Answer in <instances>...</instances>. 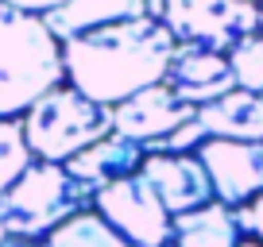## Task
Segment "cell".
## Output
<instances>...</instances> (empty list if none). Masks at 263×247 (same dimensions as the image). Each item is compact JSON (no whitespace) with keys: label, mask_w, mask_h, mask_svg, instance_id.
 <instances>
[{"label":"cell","mask_w":263,"mask_h":247,"mask_svg":"<svg viewBox=\"0 0 263 247\" xmlns=\"http://www.w3.org/2000/svg\"><path fill=\"white\" fill-rule=\"evenodd\" d=\"M174 47L178 43L166 24L151 16L78 35L62 43L66 85L105 108H116L151 85H163Z\"/></svg>","instance_id":"cell-1"},{"label":"cell","mask_w":263,"mask_h":247,"mask_svg":"<svg viewBox=\"0 0 263 247\" xmlns=\"http://www.w3.org/2000/svg\"><path fill=\"white\" fill-rule=\"evenodd\" d=\"M66 85L62 43L43 16L0 0V120H24L27 108Z\"/></svg>","instance_id":"cell-2"},{"label":"cell","mask_w":263,"mask_h":247,"mask_svg":"<svg viewBox=\"0 0 263 247\" xmlns=\"http://www.w3.org/2000/svg\"><path fill=\"white\" fill-rule=\"evenodd\" d=\"M112 132H116L112 108L82 97L74 85L50 89L24 116V135L35 162H54V166H66L74 155L108 139Z\"/></svg>","instance_id":"cell-3"},{"label":"cell","mask_w":263,"mask_h":247,"mask_svg":"<svg viewBox=\"0 0 263 247\" xmlns=\"http://www.w3.org/2000/svg\"><path fill=\"white\" fill-rule=\"evenodd\" d=\"M93 209V193L78 186L66 166L54 162H31L27 174L0 197V224L8 236L24 239H47L62 224Z\"/></svg>","instance_id":"cell-4"},{"label":"cell","mask_w":263,"mask_h":247,"mask_svg":"<svg viewBox=\"0 0 263 247\" xmlns=\"http://www.w3.org/2000/svg\"><path fill=\"white\" fill-rule=\"evenodd\" d=\"M163 24L174 43L229 54L259 31V4L248 0H163Z\"/></svg>","instance_id":"cell-5"},{"label":"cell","mask_w":263,"mask_h":247,"mask_svg":"<svg viewBox=\"0 0 263 247\" xmlns=\"http://www.w3.org/2000/svg\"><path fill=\"white\" fill-rule=\"evenodd\" d=\"M97 216L128 239L132 247H171L174 243V216L159 201V193L147 186L143 174H132L124 181H112L93 197Z\"/></svg>","instance_id":"cell-6"},{"label":"cell","mask_w":263,"mask_h":247,"mask_svg":"<svg viewBox=\"0 0 263 247\" xmlns=\"http://www.w3.org/2000/svg\"><path fill=\"white\" fill-rule=\"evenodd\" d=\"M197 158L213 181V197L229 209H244L263 193V143L205 139Z\"/></svg>","instance_id":"cell-7"},{"label":"cell","mask_w":263,"mask_h":247,"mask_svg":"<svg viewBox=\"0 0 263 247\" xmlns=\"http://www.w3.org/2000/svg\"><path fill=\"white\" fill-rule=\"evenodd\" d=\"M190 120H197V108L186 105L178 93H171L166 85H151V89L136 93L132 100L112 108V123L116 135H128V139L143 143V147H155L166 135H174L178 128H186Z\"/></svg>","instance_id":"cell-8"},{"label":"cell","mask_w":263,"mask_h":247,"mask_svg":"<svg viewBox=\"0 0 263 247\" xmlns=\"http://www.w3.org/2000/svg\"><path fill=\"white\" fill-rule=\"evenodd\" d=\"M163 85L171 93H178L186 105L201 108V105H213V100L236 93V74H232L229 54H217V50H205V47L178 43L171 66H166Z\"/></svg>","instance_id":"cell-9"},{"label":"cell","mask_w":263,"mask_h":247,"mask_svg":"<svg viewBox=\"0 0 263 247\" xmlns=\"http://www.w3.org/2000/svg\"><path fill=\"white\" fill-rule=\"evenodd\" d=\"M147 186L159 193L171 216L194 213V209L213 205V181H209L205 166L197 155H147L140 166Z\"/></svg>","instance_id":"cell-10"},{"label":"cell","mask_w":263,"mask_h":247,"mask_svg":"<svg viewBox=\"0 0 263 247\" xmlns=\"http://www.w3.org/2000/svg\"><path fill=\"white\" fill-rule=\"evenodd\" d=\"M143 158H147V147H143V143H136V139H128V135H116L112 132L108 139L93 143L89 151H82V155L70 158V162H66V174L97 197L105 186L124 181V178H132V174H140Z\"/></svg>","instance_id":"cell-11"},{"label":"cell","mask_w":263,"mask_h":247,"mask_svg":"<svg viewBox=\"0 0 263 247\" xmlns=\"http://www.w3.org/2000/svg\"><path fill=\"white\" fill-rule=\"evenodd\" d=\"M147 0H66L62 8L43 16L58 43H70L78 35L101 31L112 24H132V19H147Z\"/></svg>","instance_id":"cell-12"},{"label":"cell","mask_w":263,"mask_h":247,"mask_svg":"<svg viewBox=\"0 0 263 247\" xmlns=\"http://www.w3.org/2000/svg\"><path fill=\"white\" fill-rule=\"evenodd\" d=\"M197 123L209 139H232V143H263V97L255 93H229L213 105L197 108Z\"/></svg>","instance_id":"cell-13"},{"label":"cell","mask_w":263,"mask_h":247,"mask_svg":"<svg viewBox=\"0 0 263 247\" xmlns=\"http://www.w3.org/2000/svg\"><path fill=\"white\" fill-rule=\"evenodd\" d=\"M244 232L236 224V209L213 205L174 216V247H240Z\"/></svg>","instance_id":"cell-14"},{"label":"cell","mask_w":263,"mask_h":247,"mask_svg":"<svg viewBox=\"0 0 263 247\" xmlns=\"http://www.w3.org/2000/svg\"><path fill=\"white\" fill-rule=\"evenodd\" d=\"M43 247H132L128 239H120L105 220L97 216V209L74 216L70 224H62L58 232H50L43 239Z\"/></svg>","instance_id":"cell-15"},{"label":"cell","mask_w":263,"mask_h":247,"mask_svg":"<svg viewBox=\"0 0 263 247\" xmlns=\"http://www.w3.org/2000/svg\"><path fill=\"white\" fill-rule=\"evenodd\" d=\"M31 162H35V155L27 147L24 120H0V197L24 178Z\"/></svg>","instance_id":"cell-16"},{"label":"cell","mask_w":263,"mask_h":247,"mask_svg":"<svg viewBox=\"0 0 263 247\" xmlns=\"http://www.w3.org/2000/svg\"><path fill=\"white\" fill-rule=\"evenodd\" d=\"M229 62H232V74H236V89L263 97V31L236 43L229 50Z\"/></svg>","instance_id":"cell-17"},{"label":"cell","mask_w":263,"mask_h":247,"mask_svg":"<svg viewBox=\"0 0 263 247\" xmlns=\"http://www.w3.org/2000/svg\"><path fill=\"white\" fill-rule=\"evenodd\" d=\"M236 224H240V232H244V239H259L263 243V193L252 205L236 209Z\"/></svg>","instance_id":"cell-18"},{"label":"cell","mask_w":263,"mask_h":247,"mask_svg":"<svg viewBox=\"0 0 263 247\" xmlns=\"http://www.w3.org/2000/svg\"><path fill=\"white\" fill-rule=\"evenodd\" d=\"M4 4H12L20 12H31V16H50L54 8H62L66 0H4Z\"/></svg>","instance_id":"cell-19"},{"label":"cell","mask_w":263,"mask_h":247,"mask_svg":"<svg viewBox=\"0 0 263 247\" xmlns=\"http://www.w3.org/2000/svg\"><path fill=\"white\" fill-rule=\"evenodd\" d=\"M4 247H43V243H39V239H24V236H8Z\"/></svg>","instance_id":"cell-20"},{"label":"cell","mask_w":263,"mask_h":247,"mask_svg":"<svg viewBox=\"0 0 263 247\" xmlns=\"http://www.w3.org/2000/svg\"><path fill=\"white\" fill-rule=\"evenodd\" d=\"M147 12L151 19H163V0H147Z\"/></svg>","instance_id":"cell-21"},{"label":"cell","mask_w":263,"mask_h":247,"mask_svg":"<svg viewBox=\"0 0 263 247\" xmlns=\"http://www.w3.org/2000/svg\"><path fill=\"white\" fill-rule=\"evenodd\" d=\"M240 247H263V243H259V239H244Z\"/></svg>","instance_id":"cell-22"},{"label":"cell","mask_w":263,"mask_h":247,"mask_svg":"<svg viewBox=\"0 0 263 247\" xmlns=\"http://www.w3.org/2000/svg\"><path fill=\"white\" fill-rule=\"evenodd\" d=\"M4 239H8V232H4V224H0V247H4Z\"/></svg>","instance_id":"cell-23"},{"label":"cell","mask_w":263,"mask_h":247,"mask_svg":"<svg viewBox=\"0 0 263 247\" xmlns=\"http://www.w3.org/2000/svg\"><path fill=\"white\" fill-rule=\"evenodd\" d=\"M259 31H263V8H259Z\"/></svg>","instance_id":"cell-24"},{"label":"cell","mask_w":263,"mask_h":247,"mask_svg":"<svg viewBox=\"0 0 263 247\" xmlns=\"http://www.w3.org/2000/svg\"><path fill=\"white\" fill-rule=\"evenodd\" d=\"M248 4H259V8H263V0H248Z\"/></svg>","instance_id":"cell-25"}]
</instances>
